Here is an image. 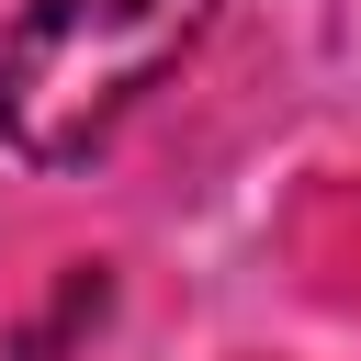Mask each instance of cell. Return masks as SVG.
<instances>
[{"label":"cell","instance_id":"6da1fadb","mask_svg":"<svg viewBox=\"0 0 361 361\" xmlns=\"http://www.w3.org/2000/svg\"><path fill=\"white\" fill-rule=\"evenodd\" d=\"M214 0H23L0 34V135L34 169H79L203 45Z\"/></svg>","mask_w":361,"mask_h":361}]
</instances>
